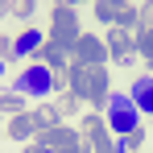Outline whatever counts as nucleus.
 Returning a JSON list of instances; mask_svg holds the SVG:
<instances>
[{"label": "nucleus", "instance_id": "412c9836", "mask_svg": "<svg viewBox=\"0 0 153 153\" xmlns=\"http://www.w3.org/2000/svg\"><path fill=\"white\" fill-rule=\"evenodd\" d=\"M0 58H4V62L17 58V42H13V37H0Z\"/></svg>", "mask_w": 153, "mask_h": 153}, {"label": "nucleus", "instance_id": "4468645a", "mask_svg": "<svg viewBox=\"0 0 153 153\" xmlns=\"http://www.w3.org/2000/svg\"><path fill=\"white\" fill-rule=\"evenodd\" d=\"M0 112H4V116H21V112H25V91H17V87L4 91V95H0Z\"/></svg>", "mask_w": 153, "mask_h": 153}, {"label": "nucleus", "instance_id": "f257e3e1", "mask_svg": "<svg viewBox=\"0 0 153 153\" xmlns=\"http://www.w3.org/2000/svg\"><path fill=\"white\" fill-rule=\"evenodd\" d=\"M66 75H71V91H75L87 108H100V112L108 108V95H112V91H108V71H103V66H79L75 62Z\"/></svg>", "mask_w": 153, "mask_h": 153}, {"label": "nucleus", "instance_id": "b1692460", "mask_svg": "<svg viewBox=\"0 0 153 153\" xmlns=\"http://www.w3.org/2000/svg\"><path fill=\"white\" fill-rule=\"evenodd\" d=\"M8 8H13V0H0V17H4V13H8Z\"/></svg>", "mask_w": 153, "mask_h": 153}, {"label": "nucleus", "instance_id": "f03ea898", "mask_svg": "<svg viewBox=\"0 0 153 153\" xmlns=\"http://www.w3.org/2000/svg\"><path fill=\"white\" fill-rule=\"evenodd\" d=\"M103 120H108V128H112V137H124V132H132V128H141V112H137V103H132V95H108V108H103Z\"/></svg>", "mask_w": 153, "mask_h": 153}, {"label": "nucleus", "instance_id": "4be33fe9", "mask_svg": "<svg viewBox=\"0 0 153 153\" xmlns=\"http://www.w3.org/2000/svg\"><path fill=\"white\" fill-rule=\"evenodd\" d=\"M25 153H58V149H50V145H42V141H29V145H25Z\"/></svg>", "mask_w": 153, "mask_h": 153}, {"label": "nucleus", "instance_id": "f3484780", "mask_svg": "<svg viewBox=\"0 0 153 153\" xmlns=\"http://www.w3.org/2000/svg\"><path fill=\"white\" fill-rule=\"evenodd\" d=\"M116 29H128V33H137V29H141V21H137V8H132V4H124V8H120Z\"/></svg>", "mask_w": 153, "mask_h": 153}, {"label": "nucleus", "instance_id": "39448f33", "mask_svg": "<svg viewBox=\"0 0 153 153\" xmlns=\"http://www.w3.org/2000/svg\"><path fill=\"white\" fill-rule=\"evenodd\" d=\"M79 37H83V29H79V17H75V8H54L50 42L66 46V50H75V42H79Z\"/></svg>", "mask_w": 153, "mask_h": 153}, {"label": "nucleus", "instance_id": "f8f14e48", "mask_svg": "<svg viewBox=\"0 0 153 153\" xmlns=\"http://www.w3.org/2000/svg\"><path fill=\"white\" fill-rule=\"evenodd\" d=\"M46 37H50V33H42V29H25L21 37H13V42H17V58H25V54H37L42 46H46Z\"/></svg>", "mask_w": 153, "mask_h": 153}, {"label": "nucleus", "instance_id": "cd10ccee", "mask_svg": "<svg viewBox=\"0 0 153 153\" xmlns=\"http://www.w3.org/2000/svg\"><path fill=\"white\" fill-rule=\"evenodd\" d=\"M0 116H4V112H0Z\"/></svg>", "mask_w": 153, "mask_h": 153}, {"label": "nucleus", "instance_id": "423d86ee", "mask_svg": "<svg viewBox=\"0 0 153 153\" xmlns=\"http://www.w3.org/2000/svg\"><path fill=\"white\" fill-rule=\"evenodd\" d=\"M71 58H75L79 66H103L112 54H108V42L103 37H95V33H83L75 42V50H71Z\"/></svg>", "mask_w": 153, "mask_h": 153}, {"label": "nucleus", "instance_id": "bb28decb", "mask_svg": "<svg viewBox=\"0 0 153 153\" xmlns=\"http://www.w3.org/2000/svg\"><path fill=\"white\" fill-rule=\"evenodd\" d=\"M149 79H153V62H149Z\"/></svg>", "mask_w": 153, "mask_h": 153}, {"label": "nucleus", "instance_id": "6e6552de", "mask_svg": "<svg viewBox=\"0 0 153 153\" xmlns=\"http://www.w3.org/2000/svg\"><path fill=\"white\" fill-rule=\"evenodd\" d=\"M37 141H42V145H50V149H58V153H75L79 145H83L79 128H71V124H54V128H46V132H37Z\"/></svg>", "mask_w": 153, "mask_h": 153}, {"label": "nucleus", "instance_id": "6ab92c4d", "mask_svg": "<svg viewBox=\"0 0 153 153\" xmlns=\"http://www.w3.org/2000/svg\"><path fill=\"white\" fill-rule=\"evenodd\" d=\"M33 8H37V0H13V8H8V13H13L17 21H25V17H33Z\"/></svg>", "mask_w": 153, "mask_h": 153}, {"label": "nucleus", "instance_id": "5701e85b", "mask_svg": "<svg viewBox=\"0 0 153 153\" xmlns=\"http://www.w3.org/2000/svg\"><path fill=\"white\" fill-rule=\"evenodd\" d=\"M79 0H58V8H75ZM91 4H95V0H91Z\"/></svg>", "mask_w": 153, "mask_h": 153}, {"label": "nucleus", "instance_id": "ddd939ff", "mask_svg": "<svg viewBox=\"0 0 153 153\" xmlns=\"http://www.w3.org/2000/svg\"><path fill=\"white\" fill-rule=\"evenodd\" d=\"M29 116H33V124H37V132H46V128L62 124V116H58V108H50V103H42V108H33ZM33 141H37V137H33Z\"/></svg>", "mask_w": 153, "mask_h": 153}, {"label": "nucleus", "instance_id": "9b49d317", "mask_svg": "<svg viewBox=\"0 0 153 153\" xmlns=\"http://www.w3.org/2000/svg\"><path fill=\"white\" fill-rule=\"evenodd\" d=\"M132 103H137V112H153V79L149 75H141L137 83H132Z\"/></svg>", "mask_w": 153, "mask_h": 153}, {"label": "nucleus", "instance_id": "aec40b11", "mask_svg": "<svg viewBox=\"0 0 153 153\" xmlns=\"http://www.w3.org/2000/svg\"><path fill=\"white\" fill-rule=\"evenodd\" d=\"M137 21L141 29H153V0H145V8H137Z\"/></svg>", "mask_w": 153, "mask_h": 153}, {"label": "nucleus", "instance_id": "dca6fc26", "mask_svg": "<svg viewBox=\"0 0 153 153\" xmlns=\"http://www.w3.org/2000/svg\"><path fill=\"white\" fill-rule=\"evenodd\" d=\"M116 141H120V153H137L141 145H145V128H132V132L116 137Z\"/></svg>", "mask_w": 153, "mask_h": 153}, {"label": "nucleus", "instance_id": "7ed1b4c3", "mask_svg": "<svg viewBox=\"0 0 153 153\" xmlns=\"http://www.w3.org/2000/svg\"><path fill=\"white\" fill-rule=\"evenodd\" d=\"M13 87L25 91V95H33V100H42V95H50V91H54V71L46 66V62H29L25 71L17 75Z\"/></svg>", "mask_w": 153, "mask_h": 153}, {"label": "nucleus", "instance_id": "20e7f679", "mask_svg": "<svg viewBox=\"0 0 153 153\" xmlns=\"http://www.w3.org/2000/svg\"><path fill=\"white\" fill-rule=\"evenodd\" d=\"M83 132H87V149L91 153H120V141L112 137V128L103 116H87L83 120Z\"/></svg>", "mask_w": 153, "mask_h": 153}, {"label": "nucleus", "instance_id": "1a4fd4ad", "mask_svg": "<svg viewBox=\"0 0 153 153\" xmlns=\"http://www.w3.org/2000/svg\"><path fill=\"white\" fill-rule=\"evenodd\" d=\"M37 54H42V62H46L50 71H71V66H75L71 50H66V46H58V42H50V37H46V46H42Z\"/></svg>", "mask_w": 153, "mask_h": 153}, {"label": "nucleus", "instance_id": "2eb2a0df", "mask_svg": "<svg viewBox=\"0 0 153 153\" xmlns=\"http://www.w3.org/2000/svg\"><path fill=\"white\" fill-rule=\"evenodd\" d=\"M54 108H58V116H62V120H71V116H75L79 108H83V100H79L75 91H58V100H54Z\"/></svg>", "mask_w": 153, "mask_h": 153}, {"label": "nucleus", "instance_id": "a878e982", "mask_svg": "<svg viewBox=\"0 0 153 153\" xmlns=\"http://www.w3.org/2000/svg\"><path fill=\"white\" fill-rule=\"evenodd\" d=\"M0 79H4V58H0Z\"/></svg>", "mask_w": 153, "mask_h": 153}, {"label": "nucleus", "instance_id": "a211bd4d", "mask_svg": "<svg viewBox=\"0 0 153 153\" xmlns=\"http://www.w3.org/2000/svg\"><path fill=\"white\" fill-rule=\"evenodd\" d=\"M137 54H145L153 62V29H137Z\"/></svg>", "mask_w": 153, "mask_h": 153}, {"label": "nucleus", "instance_id": "0eeeda50", "mask_svg": "<svg viewBox=\"0 0 153 153\" xmlns=\"http://www.w3.org/2000/svg\"><path fill=\"white\" fill-rule=\"evenodd\" d=\"M108 54H112V62H120V66H128L132 58H137V33H128V29H108Z\"/></svg>", "mask_w": 153, "mask_h": 153}, {"label": "nucleus", "instance_id": "393cba45", "mask_svg": "<svg viewBox=\"0 0 153 153\" xmlns=\"http://www.w3.org/2000/svg\"><path fill=\"white\" fill-rule=\"evenodd\" d=\"M103 4H112V8H124V4H128V0H103Z\"/></svg>", "mask_w": 153, "mask_h": 153}, {"label": "nucleus", "instance_id": "9d476101", "mask_svg": "<svg viewBox=\"0 0 153 153\" xmlns=\"http://www.w3.org/2000/svg\"><path fill=\"white\" fill-rule=\"evenodd\" d=\"M8 137L29 145V141L37 137V124H33V116H29V112H21V116H8Z\"/></svg>", "mask_w": 153, "mask_h": 153}]
</instances>
